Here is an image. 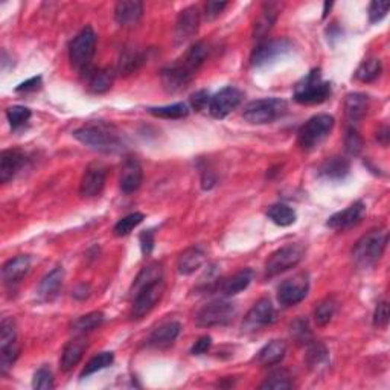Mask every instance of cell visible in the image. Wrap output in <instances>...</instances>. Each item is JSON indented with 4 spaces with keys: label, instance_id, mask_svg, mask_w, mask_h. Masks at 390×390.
Returning a JSON list of instances; mask_svg holds the SVG:
<instances>
[{
    "label": "cell",
    "instance_id": "obj_1",
    "mask_svg": "<svg viewBox=\"0 0 390 390\" xmlns=\"http://www.w3.org/2000/svg\"><path fill=\"white\" fill-rule=\"evenodd\" d=\"M209 46L206 42H197L191 47L182 60H178L173 66H168L162 71V85L168 93H177L185 90L189 83L193 81L195 72L202 68L207 59Z\"/></svg>",
    "mask_w": 390,
    "mask_h": 390
},
{
    "label": "cell",
    "instance_id": "obj_2",
    "mask_svg": "<svg viewBox=\"0 0 390 390\" xmlns=\"http://www.w3.org/2000/svg\"><path fill=\"white\" fill-rule=\"evenodd\" d=\"M389 241V233L384 227L369 231L352 247V262L357 269L367 270L382 260Z\"/></svg>",
    "mask_w": 390,
    "mask_h": 390
},
{
    "label": "cell",
    "instance_id": "obj_3",
    "mask_svg": "<svg viewBox=\"0 0 390 390\" xmlns=\"http://www.w3.org/2000/svg\"><path fill=\"white\" fill-rule=\"evenodd\" d=\"M73 138L87 148L98 151V153H119L123 148V140L118 136V133L102 123H90L73 131Z\"/></svg>",
    "mask_w": 390,
    "mask_h": 390
},
{
    "label": "cell",
    "instance_id": "obj_4",
    "mask_svg": "<svg viewBox=\"0 0 390 390\" xmlns=\"http://www.w3.org/2000/svg\"><path fill=\"white\" fill-rule=\"evenodd\" d=\"M331 95V84L322 80L319 69L311 71L305 78L294 87V101L303 106L325 102Z\"/></svg>",
    "mask_w": 390,
    "mask_h": 390
},
{
    "label": "cell",
    "instance_id": "obj_5",
    "mask_svg": "<svg viewBox=\"0 0 390 390\" xmlns=\"http://www.w3.org/2000/svg\"><path fill=\"white\" fill-rule=\"evenodd\" d=\"M287 111V102L279 98H262L247 104L243 118L252 126H264L274 122Z\"/></svg>",
    "mask_w": 390,
    "mask_h": 390
},
{
    "label": "cell",
    "instance_id": "obj_6",
    "mask_svg": "<svg viewBox=\"0 0 390 390\" xmlns=\"http://www.w3.org/2000/svg\"><path fill=\"white\" fill-rule=\"evenodd\" d=\"M95 49H97V32L93 31L92 26H85L69 46V60L72 68L83 73L90 69Z\"/></svg>",
    "mask_w": 390,
    "mask_h": 390
},
{
    "label": "cell",
    "instance_id": "obj_7",
    "mask_svg": "<svg viewBox=\"0 0 390 390\" xmlns=\"http://www.w3.org/2000/svg\"><path fill=\"white\" fill-rule=\"evenodd\" d=\"M334 118L329 115H316L308 119L299 130V147L305 151L319 147L334 128Z\"/></svg>",
    "mask_w": 390,
    "mask_h": 390
},
{
    "label": "cell",
    "instance_id": "obj_8",
    "mask_svg": "<svg viewBox=\"0 0 390 390\" xmlns=\"http://www.w3.org/2000/svg\"><path fill=\"white\" fill-rule=\"evenodd\" d=\"M305 249L300 244H287L270 255L265 262V276L273 278L284 272L294 269L303 260Z\"/></svg>",
    "mask_w": 390,
    "mask_h": 390
},
{
    "label": "cell",
    "instance_id": "obj_9",
    "mask_svg": "<svg viewBox=\"0 0 390 390\" xmlns=\"http://www.w3.org/2000/svg\"><path fill=\"white\" fill-rule=\"evenodd\" d=\"M235 314V303L229 300H215L207 303L195 314V323L202 328L223 327L233 320Z\"/></svg>",
    "mask_w": 390,
    "mask_h": 390
},
{
    "label": "cell",
    "instance_id": "obj_10",
    "mask_svg": "<svg viewBox=\"0 0 390 390\" xmlns=\"http://www.w3.org/2000/svg\"><path fill=\"white\" fill-rule=\"evenodd\" d=\"M310 291V278L307 273H299L281 284L278 300L282 307H294L307 298Z\"/></svg>",
    "mask_w": 390,
    "mask_h": 390
},
{
    "label": "cell",
    "instance_id": "obj_11",
    "mask_svg": "<svg viewBox=\"0 0 390 390\" xmlns=\"http://www.w3.org/2000/svg\"><path fill=\"white\" fill-rule=\"evenodd\" d=\"M293 49V44L287 39H274L265 40L255 47L250 56V64L253 68H261L269 63L278 60L279 56L288 54Z\"/></svg>",
    "mask_w": 390,
    "mask_h": 390
},
{
    "label": "cell",
    "instance_id": "obj_12",
    "mask_svg": "<svg viewBox=\"0 0 390 390\" xmlns=\"http://www.w3.org/2000/svg\"><path fill=\"white\" fill-rule=\"evenodd\" d=\"M276 319V311L270 299H260L255 305L250 308V311L245 314L243 322V331L244 332H255L260 331L261 328H265L272 325Z\"/></svg>",
    "mask_w": 390,
    "mask_h": 390
},
{
    "label": "cell",
    "instance_id": "obj_13",
    "mask_svg": "<svg viewBox=\"0 0 390 390\" xmlns=\"http://www.w3.org/2000/svg\"><path fill=\"white\" fill-rule=\"evenodd\" d=\"M243 93L236 87H224L209 102V113L217 119L226 118L241 104Z\"/></svg>",
    "mask_w": 390,
    "mask_h": 390
},
{
    "label": "cell",
    "instance_id": "obj_14",
    "mask_svg": "<svg viewBox=\"0 0 390 390\" xmlns=\"http://www.w3.org/2000/svg\"><path fill=\"white\" fill-rule=\"evenodd\" d=\"M164 291L165 284L164 281H160L136 294V296L133 298V317L142 319L147 316V314L157 305V302L162 299V296H164Z\"/></svg>",
    "mask_w": 390,
    "mask_h": 390
},
{
    "label": "cell",
    "instance_id": "obj_15",
    "mask_svg": "<svg viewBox=\"0 0 390 390\" xmlns=\"http://www.w3.org/2000/svg\"><path fill=\"white\" fill-rule=\"evenodd\" d=\"M107 169L99 164L90 165L81 178L80 194L84 198H95L101 195L104 186H106Z\"/></svg>",
    "mask_w": 390,
    "mask_h": 390
},
{
    "label": "cell",
    "instance_id": "obj_16",
    "mask_svg": "<svg viewBox=\"0 0 390 390\" xmlns=\"http://www.w3.org/2000/svg\"><path fill=\"white\" fill-rule=\"evenodd\" d=\"M200 28V11L197 6H188L180 11L176 22V43H185L191 40L198 32Z\"/></svg>",
    "mask_w": 390,
    "mask_h": 390
},
{
    "label": "cell",
    "instance_id": "obj_17",
    "mask_svg": "<svg viewBox=\"0 0 390 390\" xmlns=\"http://www.w3.org/2000/svg\"><path fill=\"white\" fill-rule=\"evenodd\" d=\"M366 212V206L363 202H355L352 203L349 207H346L345 211H340L337 214L332 215L327 226L332 231H345L349 229V227L355 226L361 221Z\"/></svg>",
    "mask_w": 390,
    "mask_h": 390
},
{
    "label": "cell",
    "instance_id": "obj_18",
    "mask_svg": "<svg viewBox=\"0 0 390 390\" xmlns=\"http://www.w3.org/2000/svg\"><path fill=\"white\" fill-rule=\"evenodd\" d=\"M144 17V4L139 0H122L115 6V20L122 28H135Z\"/></svg>",
    "mask_w": 390,
    "mask_h": 390
},
{
    "label": "cell",
    "instance_id": "obj_19",
    "mask_svg": "<svg viewBox=\"0 0 390 390\" xmlns=\"http://www.w3.org/2000/svg\"><path fill=\"white\" fill-rule=\"evenodd\" d=\"M144 182V171L136 159H127L122 166V174L119 180L121 191L123 194H133L140 188Z\"/></svg>",
    "mask_w": 390,
    "mask_h": 390
},
{
    "label": "cell",
    "instance_id": "obj_20",
    "mask_svg": "<svg viewBox=\"0 0 390 390\" xmlns=\"http://www.w3.org/2000/svg\"><path fill=\"white\" fill-rule=\"evenodd\" d=\"M85 349H87V339H85L83 334L68 341V345L64 346L60 358V369L63 372H69V370H72L80 363Z\"/></svg>",
    "mask_w": 390,
    "mask_h": 390
},
{
    "label": "cell",
    "instance_id": "obj_21",
    "mask_svg": "<svg viewBox=\"0 0 390 390\" xmlns=\"http://www.w3.org/2000/svg\"><path fill=\"white\" fill-rule=\"evenodd\" d=\"M26 164V157L18 150H5L0 154V182L8 183Z\"/></svg>",
    "mask_w": 390,
    "mask_h": 390
},
{
    "label": "cell",
    "instance_id": "obj_22",
    "mask_svg": "<svg viewBox=\"0 0 390 390\" xmlns=\"http://www.w3.org/2000/svg\"><path fill=\"white\" fill-rule=\"evenodd\" d=\"M160 281H164V267H162V264L151 262L145 265V267L139 272L135 282L131 285V296L135 298L142 290H145Z\"/></svg>",
    "mask_w": 390,
    "mask_h": 390
},
{
    "label": "cell",
    "instance_id": "obj_23",
    "mask_svg": "<svg viewBox=\"0 0 390 390\" xmlns=\"http://www.w3.org/2000/svg\"><path fill=\"white\" fill-rule=\"evenodd\" d=\"M180 331H182V325L178 322H166L151 332L148 337V345L157 349H165L174 343Z\"/></svg>",
    "mask_w": 390,
    "mask_h": 390
},
{
    "label": "cell",
    "instance_id": "obj_24",
    "mask_svg": "<svg viewBox=\"0 0 390 390\" xmlns=\"http://www.w3.org/2000/svg\"><path fill=\"white\" fill-rule=\"evenodd\" d=\"M281 13V5L279 4H265L262 6V11L260 14V17L256 18L255 26H253V39L261 40L264 39L265 35H267L273 25L278 20V16Z\"/></svg>",
    "mask_w": 390,
    "mask_h": 390
},
{
    "label": "cell",
    "instance_id": "obj_25",
    "mask_svg": "<svg viewBox=\"0 0 390 390\" xmlns=\"http://www.w3.org/2000/svg\"><path fill=\"white\" fill-rule=\"evenodd\" d=\"M206 262V253L200 245L188 247L185 252L180 253L177 261V269L180 274L189 276L195 273Z\"/></svg>",
    "mask_w": 390,
    "mask_h": 390
},
{
    "label": "cell",
    "instance_id": "obj_26",
    "mask_svg": "<svg viewBox=\"0 0 390 390\" xmlns=\"http://www.w3.org/2000/svg\"><path fill=\"white\" fill-rule=\"evenodd\" d=\"M31 270V258L28 255L16 256L9 260L2 269V279L5 284H17L20 282L25 276Z\"/></svg>",
    "mask_w": 390,
    "mask_h": 390
},
{
    "label": "cell",
    "instance_id": "obj_27",
    "mask_svg": "<svg viewBox=\"0 0 390 390\" xmlns=\"http://www.w3.org/2000/svg\"><path fill=\"white\" fill-rule=\"evenodd\" d=\"M85 73V85H87L89 92L95 95H102L111 89L113 80H115V73L110 69H87Z\"/></svg>",
    "mask_w": 390,
    "mask_h": 390
},
{
    "label": "cell",
    "instance_id": "obj_28",
    "mask_svg": "<svg viewBox=\"0 0 390 390\" xmlns=\"http://www.w3.org/2000/svg\"><path fill=\"white\" fill-rule=\"evenodd\" d=\"M252 281H253V272L250 269H243L218 285V291L227 298H232V296H236L238 293L244 291L247 287H249Z\"/></svg>",
    "mask_w": 390,
    "mask_h": 390
},
{
    "label": "cell",
    "instance_id": "obj_29",
    "mask_svg": "<svg viewBox=\"0 0 390 390\" xmlns=\"http://www.w3.org/2000/svg\"><path fill=\"white\" fill-rule=\"evenodd\" d=\"M145 63V54L138 47H126L119 55L116 72L122 77H128V75L139 71L142 64Z\"/></svg>",
    "mask_w": 390,
    "mask_h": 390
},
{
    "label": "cell",
    "instance_id": "obj_30",
    "mask_svg": "<svg viewBox=\"0 0 390 390\" xmlns=\"http://www.w3.org/2000/svg\"><path fill=\"white\" fill-rule=\"evenodd\" d=\"M63 279H64V272L61 267H56L52 272L47 273L40 281L39 288H37V294H39V298L46 302L55 299L56 294L60 293Z\"/></svg>",
    "mask_w": 390,
    "mask_h": 390
},
{
    "label": "cell",
    "instance_id": "obj_31",
    "mask_svg": "<svg viewBox=\"0 0 390 390\" xmlns=\"http://www.w3.org/2000/svg\"><path fill=\"white\" fill-rule=\"evenodd\" d=\"M285 354H287V345L282 340H273L258 352L256 361L261 366H274L281 363Z\"/></svg>",
    "mask_w": 390,
    "mask_h": 390
},
{
    "label": "cell",
    "instance_id": "obj_32",
    "mask_svg": "<svg viewBox=\"0 0 390 390\" xmlns=\"http://www.w3.org/2000/svg\"><path fill=\"white\" fill-rule=\"evenodd\" d=\"M369 97L365 93H349L345 99V113L351 122H358L366 116Z\"/></svg>",
    "mask_w": 390,
    "mask_h": 390
},
{
    "label": "cell",
    "instance_id": "obj_33",
    "mask_svg": "<svg viewBox=\"0 0 390 390\" xmlns=\"http://www.w3.org/2000/svg\"><path fill=\"white\" fill-rule=\"evenodd\" d=\"M351 169V162L345 157L334 156L327 159L319 168L320 176L331 178V180H340L345 178L349 174Z\"/></svg>",
    "mask_w": 390,
    "mask_h": 390
},
{
    "label": "cell",
    "instance_id": "obj_34",
    "mask_svg": "<svg viewBox=\"0 0 390 390\" xmlns=\"http://www.w3.org/2000/svg\"><path fill=\"white\" fill-rule=\"evenodd\" d=\"M267 215L274 224H278L281 227H288L296 223V212H294V209L284 203L270 206Z\"/></svg>",
    "mask_w": 390,
    "mask_h": 390
},
{
    "label": "cell",
    "instance_id": "obj_35",
    "mask_svg": "<svg viewBox=\"0 0 390 390\" xmlns=\"http://www.w3.org/2000/svg\"><path fill=\"white\" fill-rule=\"evenodd\" d=\"M337 300L336 298H327L320 300L316 308H314V322L317 323V327H327L328 323L334 317L337 311Z\"/></svg>",
    "mask_w": 390,
    "mask_h": 390
},
{
    "label": "cell",
    "instance_id": "obj_36",
    "mask_svg": "<svg viewBox=\"0 0 390 390\" xmlns=\"http://www.w3.org/2000/svg\"><path fill=\"white\" fill-rule=\"evenodd\" d=\"M150 115H153L156 118L162 119H182L189 115V109L186 104L183 102H177V104H171V106H164V107H151L148 109Z\"/></svg>",
    "mask_w": 390,
    "mask_h": 390
},
{
    "label": "cell",
    "instance_id": "obj_37",
    "mask_svg": "<svg viewBox=\"0 0 390 390\" xmlns=\"http://www.w3.org/2000/svg\"><path fill=\"white\" fill-rule=\"evenodd\" d=\"M383 66L378 59H367L358 66L355 78L361 83H372L382 75Z\"/></svg>",
    "mask_w": 390,
    "mask_h": 390
},
{
    "label": "cell",
    "instance_id": "obj_38",
    "mask_svg": "<svg viewBox=\"0 0 390 390\" xmlns=\"http://www.w3.org/2000/svg\"><path fill=\"white\" fill-rule=\"evenodd\" d=\"M102 322H104V314L101 311H93L75 320L72 325V331L77 332V334H85V332H90L101 327Z\"/></svg>",
    "mask_w": 390,
    "mask_h": 390
},
{
    "label": "cell",
    "instance_id": "obj_39",
    "mask_svg": "<svg viewBox=\"0 0 390 390\" xmlns=\"http://www.w3.org/2000/svg\"><path fill=\"white\" fill-rule=\"evenodd\" d=\"M293 387V377L288 370L278 369L267 377V379L260 386V389H273V390H284Z\"/></svg>",
    "mask_w": 390,
    "mask_h": 390
},
{
    "label": "cell",
    "instance_id": "obj_40",
    "mask_svg": "<svg viewBox=\"0 0 390 390\" xmlns=\"http://www.w3.org/2000/svg\"><path fill=\"white\" fill-rule=\"evenodd\" d=\"M113 361H115V355H113L111 352H101V354L95 355L89 361V363L85 365V367L83 369V372H81V378H85V377L92 375V374H97V372H99V370L111 366Z\"/></svg>",
    "mask_w": 390,
    "mask_h": 390
},
{
    "label": "cell",
    "instance_id": "obj_41",
    "mask_svg": "<svg viewBox=\"0 0 390 390\" xmlns=\"http://www.w3.org/2000/svg\"><path fill=\"white\" fill-rule=\"evenodd\" d=\"M17 345V328L13 319H4L0 323V349Z\"/></svg>",
    "mask_w": 390,
    "mask_h": 390
},
{
    "label": "cell",
    "instance_id": "obj_42",
    "mask_svg": "<svg viewBox=\"0 0 390 390\" xmlns=\"http://www.w3.org/2000/svg\"><path fill=\"white\" fill-rule=\"evenodd\" d=\"M144 214L140 212H133L127 217H123L122 220H119L116 224H115V229H113V232H115L116 236H126L128 235L135 227H138L142 221H144Z\"/></svg>",
    "mask_w": 390,
    "mask_h": 390
},
{
    "label": "cell",
    "instance_id": "obj_43",
    "mask_svg": "<svg viewBox=\"0 0 390 390\" xmlns=\"http://www.w3.org/2000/svg\"><path fill=\"white\" fill-rule=\"evenodd\" d=\"M6 118H8V122L9 126H11L14 130L25 126V123L30 121L31 118V110L26 109V107H22V106H14V107H9L6 110Z\"/></svg>",
    "mask_w": 390,
    "mask_h": 390
},
{
    "label": "cell",
    "instance_id": "obj_44",
    "mask_svg": "<svg viewBox=\"0 0 390 390\" xmlns=\"http://www.w3.org/2000/svg\"><path fill=\"white\" fill-rule=\"evenodd\" d=\"M345 150L351 156H358L363 150V138L360 136V133L354 128L349 127L345 135Z\"/></svg>",
    "mask_w": 390,
    "mask_h": 390
},
{
    "label": "cell",
    "instance_id": "obj_45",
    "mask_svg": "<svg viewBox=\"0 0 390 390\" xmlns=\"http://www.w3.org/2000/svg\"><path fill=\"white\" fill-rule=\"evenodd\" d=\"M328 361V349L322 343H312L307 354V363L310 367H320Z\"/></svg>",
    "mask_w": 390,
    "mask_h": 390
},
{
    "label": "cell",
    "instance_id": "obj_46",
    "mask_svg": "<svg viewBox=\"0 0 390 390\" xmlns=\"http://www.w3.org/2000/svg\"><path fill=\"white\" fill-rule=\"evenodd\" d=\"M32 387L39 389V390H49L54 389V375L51 372L49 367H40L37 372L34 374L32 378Z\"/></svg>",
    "mask_w": 390,
    "mask_h": 390
},
{
    "label": "cell",
    "instance_id": "obj_47",
    "mask_svg": "<svg viewBox=\"0 0 390 390\" xmlns=\"http://www.w3.org/2000/svg\"><path fill=\"white\" fill-rule=\"evenodd\" d=\"M291 336L302 343H310L311 341V331L308 322L305 319H298L291 325Z\"/></svg>",
    "mask_w": 390,
    "mask_h": 390
},
{
    "label": "cell",
    "instance_id": "obj_48",
    "mask_svg": "<svg viewBox=\"0 0 390 390\" xmlns=\"http://www.w3.org/2000/svg\"><path fill=\"white\" fill-rule=\"evenodd\" d=\"M390 8V4L389 2H372L369 5V22L370 23H377V22H382L383 18L387 16V11Z\"/></svg>",
    "mask_w": 390,
    "mask_h": 390
},
{
    "label": "cell",
    "instance_id": "obj_49",
    "mask_svg": "<svg viewBox=\"0 0 390 390\" xmlns=\"http://www.w3.org/2000/svg\"><path fill=\"white\" fill-rule=\"evenodd\" d=\"M389 303L386 300L379 302L374 312V325L377 328H386L389 323Z\"/></svg>",
    "mask_w": 390,
    "mask_h": 390
},
{
    "label": "cell",
    "instance_id": "obj_50",
    "mask_svg": "<svg viewBox=\"0 0 390 390\" xmlns=\"http://www.w3.org/2000/svg\"><path fill=\"white\" fill-rule=\"evenodd\" d=\"M209 102H211V98H209V93L206 90H198L191 97V106L197 111L205 110L209 106Z\"/></svg>",
    "mask_w": 390,
    "mask_h": 390
},
{
    "label": "cell",
    "instance_id": "obj_51",
    "mask_svg": "<svg viewBox=\"0 0 390 390\" xmlns=\"http://www.w3.org/2000/svg\"><path fill=\"white\" fill-rule=\"evenodd\" d=\"M139 241H140L142 253H144L145 256H148L154 249V232L153 231L142 232L140 236H139Z\"/></svg>",
    "mask_w": 390,
    "mask_h": 390
},
{
    "label": "cell",
    "instance_id": "obj_52",
    "mask_svg": "<svg viewBox=\"0 0 390 390\" xmlns=\"http://www.w3.org/2000/svg\"><path fill=\"white\" fill-rule=\"evenodd\" d=\"M227 6L226 2H207L205 8V18L206 20H215V18L223 13V9Z\"/></svg>",
    "mask_w": 390,
    "mask_h": 390
},
{
    "label": "cell",
    "instance_id": "obj_53",
    "mask_svg": "<svg viewBox=\"0 0 390 390\" xmlns=\"http://www.w3.org/2000/svg\"><path fill=\"white\" fill-rule=\"evenodd\" d=\"M211 346H212V339L211 337H209V336L200 337L195 341V345L193 346L191 354L193 355H203V354H206V352L209 351V348H211Z\"/></svg>",
    "mask_w": 390,
    "mask_h": 390
},
{
    "label": "cell",
    "instance_id": "obj_54",
    "mask_svg": "<svg viewBox=\"0 0 390 390\" xmlns=\"http://www.w3.org/2000/svg\"><path fill=\"white\" fill-rule=\"evenodd\" d=\"M40 85H42V77H34V78L28 80V81L22 83V84H18L17 87H16V92H18V93H22V92H25V93L26 92H34V90L39 89Z\"/></svg>",
    "mask_w": 390,
    "mask_h": 390
},
{
    "label": "cell",
    "instance_id": "obj_55",
    "mask_svg": "<svg viewBox=\"0 0 390 390\" xmlns=\"http://www.w3.org/2000/svg\"><path fill=\"white\" fill-rule=\"evenodd\" d=\"M389 133H390V131H389L387 127L379 128L378 133H377V140H378L379 144H382L383 147H387V144H389V138H390Z\"/></svg>",
    "mask_w": 390,
    "mask_h": 390
}]
</instances>
